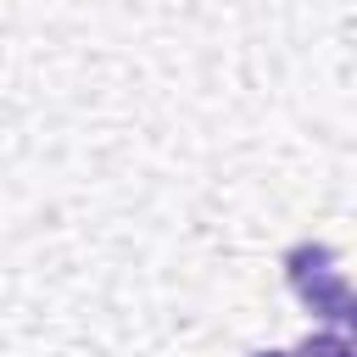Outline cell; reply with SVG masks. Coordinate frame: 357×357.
Instances as JSON below:
<instances>
[{"label": "cell", "instance_id": "cell-1", "mask_svg": "<svg viewBox=\"0 0 357 357\" xmlns=\"http://www.w3.org/2000/svg\"><path fill=\"white\" fill-rule=\"evenodd\" d=\"M284 284H290V296H296L318 324H340V312H346V301H351V290H346V279H340V257H335L324 240H296V245L284 251Z\"/></svg>", "mask_w": 357, "mask_h": 357}, {"label": "cell", "instance_id": "cell-3", "mask_svg": "<svg viewBox=\"0 0 357 357\" xmlns=\"http://www.w3.org/2000/svg\"><path fill=\"white\" fill-rule=\"evenodd\" d=\"M340 324H346V346L357 351V290H351V301H346V312H340Z\"/></svg>", "mask_w": 357, "mask_h": 357}, {"label": "cell", "instance_id": "cell-2", "mask_svg": "<svg viewBox=\"0 0 357 357\" xmlns=\"http://www.w3.org/2000/svg\"><path fill=\"white\" fill-rule=\"evenodd\" d=\"M251 357H357L351 346H346V335H335V329H312L301 346H290V351H251Z\"/></svg>", "mask_w": 357, "mask_h": 357}]
</instances>
